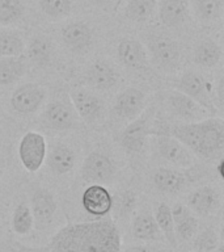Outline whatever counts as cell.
I'll return each mask as SVG.
<instances>
[{"mask_svg":"<svg viewBox=\"0 0 224 252\" xmlns=\"http://www.w3.org/2000/svg\"><path fill=\"white\" fill-rule=\"evenodd\" d=\"M53 252H121V235L109 218L67 224L50 240Z\"/></svg>","mask_w":224,"mask_h":252,"instance_id":"1","label":"cell"},{"mask_svg":"<svg viewBox=\"0 0 224 252\" xmlns=\"http://www.w3.org/2000/svg\"><path fill=\"white\" fill-rule=\"evenodd\" d=\"M182 145L203 160H219L224 151V121L222 117H207L196 122H177L168 130Z\"/></svg>","mask_w":224,"mask_h":252,"instance_id":"2","label":"cell"},{"mask_svg":"<svg viewBox=\"0 0 224 252\" xmlns=\"http://www.w3.org/2000/svg\"><path fill=\"white\" fill-rule=\"evenodd\" d=\"M144 47L149 64L164 74H176L184 59L180 42L167 33L152 32L144 37Z\"/></svg>","mask_w":224,"mask_h":252,"instance_id":"3","label":"cell"},{"mask_svg":"<svg viewBox=\"0 0 224 252\" xmlns=\"http://www.w3.org/2000/svg\"><path fill=\"white\" fill-rule=\"evenodd\" d=\"M172 87L193 98L204 109H207L212 116L219 109L212 83L196 71L188 70L181 72L177 78L173 79Z\"/></svg>","mask_w":224,"mask_h":252,"instance_id":"4","label":"cell"},{"mask_svg":"<svg viewBox=\"0 0 224 252\" xmlns=\"http://www.w3.org/2000/svg\"><path fill=\"white\" fill-rule=\"evenodd\" d=\"M151 137L153 157L157 160L178 169L192 168L196 164L194 154L174 137L169 135L168 133H157Z\"/></svg>","mask_w":224,"mask_h":252,"instance_id":"5","label":"cell"},{"mask_svg":"<svg viewBox=\"0 0 224 252\" xmlns=\"http://www.w3.org/2000/svg\"><path fill=\"white\" fill-rule=\"evenodd\" d=\"M155 116V106L147 105L138 117L127 122L125 129L119 134V145L129 155H135L143 151L148 138L155 134L152 127V118Z\"/></svg>","mask_w":224,"mask_h":252,"instance_id":"6","label":"cell"},{"mask_svg":"<svg viewBox=\"0 0 224 252\" xmlns=\"http://www.w3.org/2000/svg\"><path fill=\"white\" fill-rule=\"evenodd\" d=\"M164 105L170 117L184 124L202 121L204 118L212 116L203 106L174 88L165 91Z\"/></svg>","mask_w":224,"mask_h":252,"instance_id":"7","label":"cell"},{"mask_svg":"<svg viewBox=\"0 0 224 252\" xmlns=\"http://www.w3.org/2000/svg\"><path fill=\"white\" fill-rule=\"evenodd\" d=\"M118 164L109 154L96 150L84 159L80 168V176L89 184H105L117 176Z\"/></svg>","mask_w":224,"mask_h":252,"instance_id":"8","label":"cell"},{"mask_svg":"<svg viewBox=\"0 0 224 252\" xmlns=\"http://www.w3.org/2000/svg\"><path fill=\"white\" fill-rule=\"evenodd\" d=\"M70 100L75 113L86 125H96L105 116V104L101 97L85 87H72L70 90Z\"/></svg>","mask_w":224,"mask_h":252,"instance_id":"9","label":"cell"},{"mask_svg":"<svg viewBox=\"0 0 224 252\" xmlns=\"http://www.w3.org/2000/svg\"><path fill=\"white\" fill-rule=\"evenodd\" d=\"M47 91L35 83H25L16 88L9 98L12 110L21 116H30L46 101Z\"/></svg>","mask_w":224,"mask_h":252,"instance_id":"10","label":"cell"},{"mask_svg":"<svg viewBox=\"0 0 224 252\" xmlns=\"http://www.w3.org/2000/svg\"><path fill=\"white\" fill-rule=\"evenodd\" d=\"M147 94L139 88L127 87L117 94L112 106V114L117 121L130 122L145 109Z\"/></svg>","mask_w":224,"mask_h":252,"instance_id":"11","label":"cell"},{"mask_svg":"<svg viewBox=\"0 0 224 252\" xmlns=\"http://www.w3.org/2000/svg\"><path fill=\"white\" fill-rule=\"evenodd\" d=\"M47 153L46 139L37 131L25 133L19 145V158L28 172H37L45 163Z\"/></svg>","mask_w":224,"mask_h":252,"instance_id":"12","label":"cell"},{"mask_svg":"<svg viewBox=\"0 0 224 252\" xmlns=\"http://www.w3.org/2000/svg\"><path fill=\"white\" fill-rule=\"evenodd\" d=\"M121 82V74L113 63L98 58L90 63L84 72V83L96 91L108 92L115 90Z\"/></svg>","mask_w":224,"mask_h":252,"instance_id":"13","label":"cell"},{"mask_svg":"<svg viewBox=\"0 0 224 252\" xmlns=\"http://www.w3.org/2000/svg\"><path fill=\"white\" fill-rule=\"evenodd\" d=\"M60 41L71 54H85L92 49L94 34L92 28L84 21H71L60 29Z\"/></svg>","mask_w":224,"mask_h":252,"instance_id":"14","label":"cell"},{"mask_svg":"<svg viewBox=\"0 0 224 252\" xmlns=\"http://www.w3.org/2000/svg\"><path fill=\"white\" fill-rule=\"evenodd\" d=\"M117 57L122 66L131 71H147L149 59L144 45L133 37H123L117 45Z\"/></svg>","mask_w":224,"mask_h":252,"instance_id":"15","label":"cell"},{"mask_svg":"<svg viewBox=\"0 0 224 252\" xmlns=\"http://www.w3.org/2000/svg\"><path fill=\"white\" fill-rule=\"evenodd\" d=\"M41 122L53 131H67L76 126V116L71 106L60 100L49 102L41 114Z\"/></svg>","mask_w":224,"mask_h":252,"instance_id":"16","label":"cell"},{"mask_svg":"<svg viewBox=\"0 0 224 252\" xmlns=\"http://www.w3.org/2000/svg\"><path fill=\"white\" fill-rule=\"evenodd\" d=\"M82 205L88 214L104 218L113 208V197L109 189L101 184H90L82 194Z\"/></svg>","mask_w":224,"mask_h":252,"instance_id":"17","label":"cell"},{"mask_svg":"<svg viewBox=\"0 0 224 252\" xmlns=\"http://www.w3.org/2000/svg\"><path fill=\"white\" fill-rule=\"evenodd\" d=\"M220 192L214 185L194 189L186 197V206L199 216H211L220 206Z\"/></svg>","mask_w":224,"mask_h":252,"instance_id":"18","label":"cell"},{"mask_svg":"<svg viewBox=\"0 0 224 252\" xmlns=\"http://www.w3.org/2000/svg\"><path fill=\"white\" fill-rule=\"evenodd\" d=\"M149 179L153 188L163 194H176L188 184V176L173 167H159L151 172Z\"/></svg>","mask_w":224,"mask_h":252,"instance_id":"19","label":"cell"},{"mask_svg":"<svg viewBox=\"0 0 224 252\" xmlns=\"http://www.w3.org/2000/svg\"><path fill=\"white\" fill-rule=\"evenodd\" d=\"M46 163L51 173L55 176H64L76 165L75 150L63 142H54L46 153Z\"/></svg>","mask_w":224,"mask_h":252,"instance_id":"20","label":"cell"},{"mask_svg":"<svg viewBox=\"0 0 224 252\" xmlns=\"http://www.w3.org/2000/svg\"><path fill=\"white\" fill-rule=\"evenodd\" d=\"M156 11L161 24L169 29L184 27L190 19L188 0H157Z\"/></svg>","mask_w":224,"mask_h":252,"instance_id":"21","label":"cell"},{"mask_svg":"<svg viewBox=\"0 0 224 252\" xmlns=\"http://www.w3.org/2000/svg\"><path fill=\"white\" fill-rule=\"evenodd\" d=\"M56 208L58 205L50 190L45 188H37L31 193L30 210L38 227H45L50 223L56 213Z\"/></svg>","mask_w":224,"mask_h":252,"instance_id":"22","label":"cell"},{"mask_svg":"<svg viewBox=\"0 0 224 252\" xmlns=\"http://www.w3.org/2000/svg\"><path fill=\"white\" fill-rule=\"evenodd\" d=\"M173 218V226H174V234H176V239L184 240H192L196 234L198 232V220H196L193 212L182 204L173 205L170 209Z\"/></svg>","mask_w":224,"mask_h":252,"instance_id":"23","label":"cell"},{"mask_svg":"<svg viewBox=\"0 0 224 252\" xmlns=\"http://www.w3.org/2000/svg\"><path fill=\"white\" fill-rule=\"evenodd\" d=\"M54 43L46 35H34L28 43V61L38 68L50 67L54 61Z\"/></svg>","mask_w":224,"mask_h":252,"instance_id":"24","label":"cell"},{"mask_svg":"<svg viewBox=\"0 0 224 252\" xmlns=\"http://www.w3.org/2000/svg\"><path fill=\"white\" fill-rule=\"evenodd\" d=\"M222 47L215 39L202 38L193 49V62L204 70H211L222 62Z\"/></svg>","mask_w":224,"mask_h":252,"instance_id":"25","label":"cell"},{"mask_svg":"<svg viewBox=\"0 0 224 252\" xmlns=\"http://www.w3.org/2000/svg\"><path fill=\"white\" fill-rule=\"evenodd\" d=\"M27 74V62L20 57H7L0 59V86H12Z\"/></svg>","mask_w":224,"mask_h":252,"instance_id":"26","label":"cell"},{"mask_svg":"<svg viewBox=\"0 0 224 252\" xmlns=\"http://www.w3.org/2000/svg\"><path fill=\"white\" fill-rule=\"evenodd\" d=\"M160 230L152 213L140 212L133 220V235L139 240L151 242L160 239Z\"/></svg>","mask_w":224,"mask_h":252,"instance_id":"27","label":"cell"},{"mask_svg":"<svg viewBox=\"0 0 224 252\" xmlns=\"http://www.w3.org/2000/svg\"><path fill=\"white\" fill-rule=\"evenodd\" d=\"M157 9V0H127L125 17L131 23L143 24L152 19Z\"/></svg>","mask_w":224,"mask_h":252,"instance_id":"28","label":"cell"},{"mask_svg":"<svg viewBox=\"0 0 224 252\" xmlns=\"http://www.w3.org/2000/svg\"><path fill=\"white\" fill-rule=\"evenodd\" d=\"M25 51L21 33L13 29H0V57H20Z\"/></svg>","mask_w":224,"mask_h":252,"instance_id":"29","label":"cell"},{"mask_svg":"<svg viewBox=\"0 0 224 252\" xmlns=\"http://www.w3.org/2000/svg\"><path fill=\"white\" fill-rule=\"evenodd\" d=\"M38 8L47 20L60 21L72 13V0H37Z\"/></svg>","mask_w":224,"mask_h":252,"instance_id":"30","label":"cell"},{"mask_svg":"<svg viewBox=\"0 0 224 252\" xmlns=\"http://www.w3.org/2000/svg\"><path fill=\"white\" fill-rule=\"evenodd\" d=\"M224 0H196V19L202 24L219 21L223 16Z\"/></svg>","mask_w":224,"mask_h":252,"instance_id":"31","label":"cell"},{"mask_svg":"<svg viewBox=\"0 0 224 252\" xmlns=\"http://www.w3.org/2000/svg\"><path fill=\"white\" fill-rule=\"evenodd\" d=\"M155 220H156L157 226L160 232H163V235L167 239L170 246H176L177 239L176 234H174V226H173V218L170 208L165 202H160L156 205L155 208Z\"/></svg>","mask_w":224,"mask_h":252,"instance_id":"32","label":"cell"},{"mask_svg":"<svg viewBox=\"0 0 224 252\" xmlns=\"http://www.w3.org/2000/svg\"><path fill=\"white\" fill-rule=\"evenodd\" d=\"M34 226V218L30 206L25 202H20L13 210L12 216V230L17 235H27Z\"/></svg>","mask_w":224,"mask_h":252,"instance_id":"33","label":"cell"},{"mask_svg":"<svg viewBox=\"0 0 224 252\" xmlns=\"http://www.w3.org/2000/svg\"><path fill=\"white\" fill-rule=\"evenodd\" d=\"M27 8L21 0H0V25L8 27L23 19Z\"/></svg>","mask_w":224,"mask_h":252,"instance_id":"34","label":"cell"},{"mask_svg":"<svg viewBox=\"0 0 224 252\" xmlns=\"http://www.w3.org/2000/svg\"><path fill=\"white\" fill-rule=\"evenodd\" d=\"M219 236L212 228H204L196 235L194 240L196 252H215L219 244Z\"/></svg>","mask_w":224,"mask_h":252,"instance_id":"35","label":"cell"},{"mask_svg":"<svg viewBox=\"0 0 224 252\" xmlns=\"http://www.w3.org/2000/svg\"><path fill=\"white\" fill-rule=\"evenodd\" d=\"M118 214L121 217H127L134 212L137 206V196L131 190H125L118 194Z\"/></svg>","mask_w":224,"mask_h":252,"instance_id":"36","label":"cell"},{"mask_svg":"<svg viewBox=\"0 0 224 252\" xmlns=\"http://www.w3.org/2000/svg\"><path fill=\"white\" fill-rule=\"evenodd\" d=\"M123 252H155L152 248L144 247V246H133V247L126 248Z\"/></svg>","mask_w":224,"mask_h":252,"instance_id":"37","label":"cell"},{"mask_svg":"<svg viewBox=\"0 0 224 252\" xmlns=\"http://www.w3.org/2000/svg\"><path fill=\"white\" fill-rule=\"evenodd\" d=\"M92 3L96 4V5H106L108 3H110L112 0H90Z\"/></svg>","mask_w":224,"mask_h":252,"instance_id":"38","label":"cell"},{"mask_svg":"<svg viewBox=\"0 0 224 252\" xmlns=\"http://www.w3.org/2000/svg\"><path fill=\"white\" fill-rule=\"evenodd\" d=\"M215 252H224V246L222 242H219V244H218V247H216Z\"/></svg>","mask_w":224,"mask_h":252,"instance_id":"39","label":"cell"},{"mask_svg":"<svg viewBox=\"0 0 224 252\" xmlns=\"http://www.w3.org/2000/svg\"><path fill=\"white\" fill-rule=\"evenodd\" d=\"M1 173H3V165L0 163V176H1Z\"/></svg>","mask_w":224,"mask_h":252,"instance_id":"40","label":"cell"},{"mask_svg":"<svg viewBox=\"0 0 224 252\" xmlns=\"http://www.w3.org/2000/svg\"><path fill=\"white\" fill-rule=\"evenodd\" d=\"M119 3H121V0H118V4H119ZM118 4H117V5H118Z\"/></svg>","mask_w":224,"mask_h":252,"instance_id":"41","label":"cell"},{"mask_svg":"<svg viewBox=\"0 0 224 252\" xmlns=\"http://www.w3.org/2000/svg\"><path fill=\"white\" fill-rule=\"evenodd\" d=\"M0 235H1V228H0Z\"/></svg>","mask_w":224,"mask_h":252,"instance_id":"42","label":"cell"}]
</instances>
